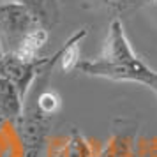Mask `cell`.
Instances as JSON below:
<instances>
[{"instance_id":"cell-1","label":"cell","mask_w":157,"mask_h":157,"mask_svg":"<svg viewBox=\"0 0 157 157\" xmlns=\"http://www.w3.org/2000/svg\"><path fill=\"white\" fill-rule=\"evenodd\" d=\"M76 71L94 78L131 81V83H141L145 86H148L155 72L134 53L120 20H111L104 48L99 58L81 60Z\"/></svg>"},{"instance_id":"cell-2","label":"cell","mask_w":157,"mask_h":157,"mask_svg":"<svg viewBox=\"0 0 157 157\" xmlns=\"http://www.w3.org/2000/svg\"><path fill=\"white\" fill-rule=\"evenodd\" d=\"M14 129L20 141V157L43 155L51 129V117L44 115L34 102L25 101L23 115L14 124Z\"/></svg>"},{"instance_id":"cell-3","label":"cell","mask_w":157,"mask_h":157,"mask_svg":"<svg viewBox=\"0 0 157 157\" xmlns=\"http://www.w3.org/2000/svg\"><path fill=\"white\" fill-rule=\"evenodd\" d=\"M43 27L37 16L20 2L0 4V44L4 53H14L32 30Z\"/></svg>"},{"instance_id":"cell-4","label":"cell","mask_w":157,"mask_h":157,"mask_svg":"<svg viewBox=\"0 0 157 157\" xmlns=\"http://www.w3.org/2000/svg\"><path fill=\"white\" fill-rule=\"evenodd\" d=\"M53 58H55V55L43 57L36 62H29V60L16 57L14 53H6L0 60V78H6L7 81H11L16 86V90L20 92V95L23 99H27L39 72L48 64H51Z\"/></svg>"},{"instance_id":"cell-5","label":"cell","mask_w":157,"mask_h":157,"mask_svg":"<svg viewBox=\"0 0 157 157\" xmlns=\"http://www.w3.org/2000/svg\"><path fill=\"white\" fill-rule=\"evenodd\" d=\"M136 143V124L129 120H115L113 134L101 148L97 157H132Z\"/></svg>"},{"instance_id":"cell-6","label":"cell","mask_w":157,"mask_h":157,"mask_svg":"<svg viewBox=\"0 0 157 157\" xmlns=\"http://www.w3.org/2000/svg\"><path fill=\"white\" fill-rule=\"evenodd\" d=\"M46 157H94V150L85 136L78 129H72L69 134L50 143Z\"/></svg>"},{"instance_id":"cell-7","label":"cell","mask_w":157,"mask_h":157,"mask_svg":"<svg viewBox=\"0 0 157 157\" xmlns=\"http://www.w3.org/2000/svg\"><path fill=\"white\" fill-rule=\"evenodd\" d=\"M23 108H25V99L20 95L16 86L6 78H0V111L6 124L14 125L23 115Z\"/></svg>"},{"instance_id":"cell-8","label":"cell","mask_w":157,"mask_h":157,"mask_svg":"<svg viewBox=\"0 0 157 157\" xmlns=\"http://www.w3.org/2000/svg\"><path fill=\"white\" fill-rule=\"evenodd\" d=\"M48 37H50V30L39 27V29L32 30L29 36L21 41V44L18 46V50L14 51L16 57L23 58V60H29V62H36L41 57V51L48 43Z\"/></svg>"},{"instance_id":"cell-9","label":"cell","mask_w":157,"mask_h":157,"mask_svg":"<svg viewBox=\"0 0 157 157\" xmlns=\"http://www.w3.org/2000/svg\"><path fill=\"white\" fill-rule=\"evenodd\" d=\"M148 2L152 0H90L94 9L108 14L111 20H120L122 16L134 13Z\"/></svg>"},{"instance_id":"cell-10","label":"cell","mask_w":157,"mask_h":157,"mask_svg":"<svg viewBox=\"0 0 157 157\" xmlns=\"http://www.w3.org/2000/svg\"><path fill=\"white\" fill-rule=\"evenodd\" d=\"M20 2L37 16V20L41 21L44 29L50 30L55 27L60 20V7H58V0H14Z\"/></svg>"},{"instance_id":"cell-11","label":"cell","mask_w":157,"mask_h":157,"mask_svg":"<svg viewBox=\"0 0 157 157\" xmlns=\"http://www.w3.org/2000/svg\"><path fill=\"white\" fill-rule=\"evenodd\" d=\"M148 88H150V90H152V92H154V94L157 95V71L154 72V78H152V81L148 83Z\"/></svg>"},{"instance_id":"cell-12","label":"cell","mask_w":157,"mask_h":157,"mask_svg":"<svg viewBox=\"0 0 157 157\" xmlns=\"http://www.w3.org/2000/svg\"><path fill=\"white\" fill-rule=\"evenodd\" d=\"M6 53H4V50H2V44H0V60H2V57H4Z\"/></svg>"},{"instance_id":"cell-13","label":"cell","mask_w":157,"mask_h":157,"mask_svg":"<svg viewBox=\"0 0 157 157\" xmlns=\"http://www.w3.org/2000/svg\"><path fill=\"white\" fill-rule=\"evenodd\" d=\"M152 4H154V6H157V0H152Z\"/></svg>"},{"instance_id":"cell-14","label":"cell","mask_w":157,"mask_h":157,"mask_svg":"<svg viewBox=\"0 0 157 157\" xmlns=\"http://www.w3.org/2000/svg\"><path fill=\"white\" fill-rule=\"evenodd\" d=\"M0 127H2V125H0Z\"/></svg>"}]
</instances>
